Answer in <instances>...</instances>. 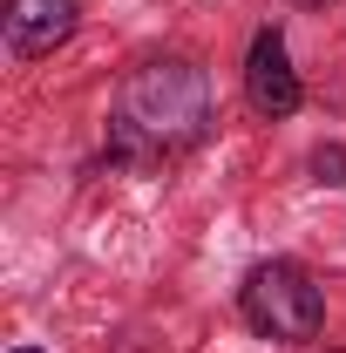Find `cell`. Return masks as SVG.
Instances as JSON below:
<instances>
[{"label": "cell", "instance_id": "1", "mask_svg": "<svg viewBox=\"0 0 346 353\" xmlns=\"http://www.w3.org/2000/svg\"><path fill=\"white\" fill-rule=\"evenodd\" d=\"M217 130V95L211 75L183 54L143 61L123 75L116 109H109V163L130 170H163L176 157H190L204 136Z\"/></svg>", "mask_w": 346, "mask_h": 353}, {"label": "cell", "instance_id": "2", "mask_svg": "<svg viewBox=\"0 0 346 353\" xmlns=\"http://www.w3.org/2000/svg\"><path fill=\"white\" fill-rule=\"evenodd\" d=\"M238 319L272 347H305L326 333V292L299 259H258L238 279Z\"/></svg>", "mask_w": 346, "mask_h": 353}, {"label": "cell", "instance_id": "3", "mask_svg": "<svg viewBox=\"0 0 346 353\" xmlns=\"http://www.w3.org/2000/svg\"><path fill=\"white\" fill-rule=\"evenodd\" d=\"M245 102L258 109L265 123H285L305 109V82L292 68V48H285V28H258L252 34V54H245Z\"/></svg>", "mask_w": 346, "mask_h": 353}, {"label": "cell", "instance_id": "4", "mask_svg": "<svg viewBox=\"0 0 346 353\" xmlns=\"http://www.w3.org/2000/svg\"><path fill=\"white\" fill-rule=\"evenodd\" d=\"M82 28V0H7V54L41 61Z\"/></svg>", "mask_w": 346, "mask_h": 353}, {"label": "cell", "instance_id": "5", "mask_svg": "<svg viewBox=\"0 0 346 353\" xmlns=\"http://www.w3.org/2000/svg\"><path fill=\"white\" fill-rule=\"evenodd\" d=\"M292 7H340V0H292Z\"/></svg>", "mask_w": 346, "mask_h": 353}, {"label": "cell", "instance_id": "6", "mask_svg": "<svg viewBox=\"0 0 346 353\" xmlns=\"http://www.w3.org/2000/svg\"><path fill=\"white\" fill-rule=\"evenodd\" d=\"M7 353H41V347H7Z\"/></svg>", "mask_w": 346, "mask_h": 353}, {"label": "cell", "instance_id": "7", "mask_svg": "<svg viewBox=\"0 0 346 353\" xmlns=\"http://www.w3.org/2000/svg\"><path fill=\"white\" fill-rule=\"evenodd\" d=\"M326 353H340V347H326Z\"/></svg>", "mask_w": 346, "mask_h": 353}]
</instances>
